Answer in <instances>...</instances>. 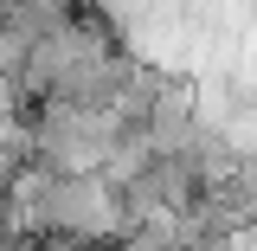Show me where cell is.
<instances>
[{
  "label": "cell",
  "instance_id": "cell-2",
  "mask_svg": "<svg viewBox=\"0 0 257 251\" xmlns=\"http://www.w3.org/2000/svg\"><path fill=\"white\" fill-rule=\"evenodd\" d=\"M90 251H122V245H90Z\"/></svg>",
  "mask_w": 257,
  "mask_h": 251
},
{
  "label": "cell",
  "instance_id": "cell-1",
  "mask_svg": "<svg viewBox=\"0 0 257 251\" xmlns=\"http://www.w3.org/2000/svg\"><path fill=\"white\" fill-rule=\"evenodd\" d=\"M0 200L13 206V219L26 238H64V245H109L122 232V206L103 174H64L45 161H20L7 174Z\"/></svg>",
  "mask_w": 257,
  "mask_h": 251
}]
</instances>
